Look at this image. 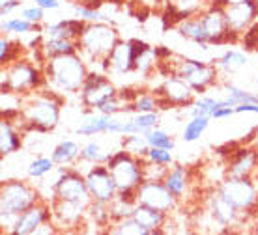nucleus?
<instances>
[{"label": "nucleus", "instance_id": "79ce46f5", "mask_svg": "<svg viewBox=\"0 0 258 235\" xmlns=\"http://www.w3.org/2000/svg\"><path fill=\"white\" fill-rule=\"evenodd\" d=\"M239 43L243 45V51H256L258 47V21L254 25H251L245 32L241 34Z\"/></svg>", "mask_w": 258, "mask_h": 235}, {"label": "nucleus", "instance_id": "393cba45", "mask_svg": "<svg viewBox=\"0 0 258 235\" xmlns=\"http://www.w3.org/2000/svg\"><path fill=\"white\" fill-rule=\"evenodd\" d=\"M210 121H212L210 116H191L187 120V123H185L183 131H181V140L185 144L199 142L202 138V134L206 133L208 127H210Z\"/></svg>", "mask_w": 258, "mask_h": 235}, {"label": "nucleus", "instance_id": "2f4dec72", "mask_svg": "<svg viewBox=\"0 0 258 235\" xmlns=\"http://www.w3.org/2000/svg\"><path fill=\"white\" fill-rule=\"evenodd\" d=\"M165 2L174 8L176 12H178V15L181 17V21L187 19V17H193V15L200 13L206 8V2H204V0H163V4H165Z\"/></svg>", "mask_w": 258, "mask_h": 235}, {"label": "nucleus", "instance_id": "f257e3e1", "mask_svg": "<svg viewBox=\"0 0 258 235\" xmlns=\"http://www.w3.org/2000/svg\"><path fill=\"white\" fill-rule=\"evenodd\" d=\"M64 96L49 90L47 86L26 94L21 116H23V133H51L58 127L62 114Z\"/></svg>", "mask_w": 258, "mask_h": 235}, {"label": "nucleus", "instance_id": "e433bc0d", "mask_svg": "<svg viewBox=\"0 0 258 235\" xmlns=\"http://www.w3.org/2000/svg\"><path fill=\"white\" fill-rule=\"evenodd\" d=\"M131 120L139 127V133L146 134L148 131L157 127V123H159V110L157 112H135V114L131 116Z\"/></svg>", "mask_w": 258, "mask_h": 235}, {"label": "nucleus", "instance_id": "09e8293b", "mask_svg": "<svg viewBox=\"0 0 258 235\" xmlns=\"http://www.w3.org/2000/svg\"><path fill=\"white\" fill-rule=\"evenodd\" d=\"M34 4H38L39 8L43 10H60L62 8V2L60 0H34Z\"/></svg>", "mask_w": 258, "mask_h": 235}, {"label": "nucleus", "instance_id": "0eeeda50", "mask_svg": "<svg viewBox=\"0 0 258 235\" xmlns=\"http://www.w3.org/2000/svg\"><path fill=\"white\" fill-rule=\"evenodd\" d=\"M223 196L241 213L256 218L258 215V181L254 178H226L217 187Z\"/></svg>", "mask_w": 258, "mask_h": 235}, {"label": "nucleus", "instance_id": "c9c22d12", "mask_svg": "<svg viewBox=\"0 0 258 235\" xmlns=\"http://www.w3.org/2000/svg\"><path fill=\"white\" fill-rule=\"evenodd\" d=\"M157 67V56H155L154 47H150L146 52H142L141 56L137 58V64H135V73L142 76H148L152 75Z\"/></svg>", "mask_w": 258, "mask_h": 235}, {"label": "nucleus", "instance_id": "2eb2a0df", "mask_svg": "<svg viewBox=\"0 0 258 235\" xmlns=\"http://www.w3.org/2000/svg\"><path fill=\"white\" fill-rule=\"evenodd\" d=\"M228 28L239 36L258 21V0H236L225 8Z\"/></svg>", "mask_w": 258, "mask_h": 235}, {"label": "nucleus", "instance_id": "473e14b6", "mask_svg": "<svg viewBox=\"0 0 258 235\" xmlns=\"http://www.w3.org/2000/svg\"><path fill=\"white\" fill-rule=\"evenodd\" d=\"M109 233H112V235H150V231L146 228H142L133 216H127V218H122V220H118V222L110 224Z\"/></svg>", "mask_w": 258, "mask_h": 235}, {"label": "nucleus", "instance_id": "7c9ffc66", "mask_svg": "<svg viewBox=\"0 0 258 235\" xmlns=\"http://www.w3.org/2000/svg\"><path fill=\"white\" fill-rule=\"evenodd\" d=\"M36 25L26 21L25 17H8L2 19V34L6 36H26V34H32Z\"/></svg>", "mask_w": 258, "mask_h": 235}, {"label": "nucleus", "instance_id": "f03ea898", "mask_svg": "<svg viewBox=\"0 0 258 235\" xmlns=\"http://www.w3.org/2000/svg\"><path fill=\"white\" fill-rule=\"evenodd\" d=\"M88 73H90V65L84 62V58L79 52L47 58L43 65L45 86L62 96L81 92Z\"/></svg>", "mask_w": 258, "mask_h": 235}, {"label": "nucleus", "instance_id": "7ed1b4c3", "mask_svg": "<svg viewBox=\"0 0 258 235\" xmlns=\"http://www.w3.org/2000/svg\"><path fill=\"white\" fill-rule=\"evenodd\" d=\"M120 32L116 26L107 21L88 23L81 38L77 39V52L84 58V62L99 69V62L107 58L120 41Z\"/></svg>", "mask_w": 258, "mask_h": 235}, {"label": "nucleus", "instance_id": "603ef678", "mask_svg": "<svg viewBox=\"0 0 258 235\" xmlns=\"http://www.w3.org/2000/svg\"><path fill=\"white\" fill-rule=\"evenodd\" d=\"M252 233H258V215L254 218V224H252Z\"/></svg>", "mask_w": 258, "mask_h": 235}, {"label": "nucleus", "instance_id": "bb28decb", "mask_svg": "<svg viewBox=\"0 0 258 235\" xmlns=\"http://www.w3.org/2000/svg\"><path fill=\"white\" fill-rule=\"evenodd\" d=\"M56 163L52 161V157H47V155H38V157H34L28 166H26V176L30 179H43L47 178L49 174L56 170Z\"/></svg>", "mask_w": 258, "mask_h": 235}, {"label": "nucleus", "instance_id": "412c9836", "mask_svg": "<svg viewBox=\"0 0 258 235\" xmlns=\"http://www.w3.org/2000/svg\"><path fill=\"white\" fill-rule=\"evenodd\" d=\"M213 64L217 65L221 75H238L241 69H245L249 65V56L245 54V51L239 49H226Z\"/></svg>", "mask_w": 258, "mask_h": 235}, {"label": "nucleus", "instance_id": "cd10ccee", "mask_svg": "<svg viewBox=\"0 0 258 235\" xmlns=\"http://www.w3.org/2000/svg\"><path fill=\"white\" fill-rule=\"evenodd\" d=\"M120 147L125 149L127 153H131V155H135V157H146L150 144L148 140H146V134L133 133L120 136Z\"/></svg>", "mask_w": 258, "mask_h": 235}, {"label": "nucleus", "instance_id": "4468645a", "mask_svg": "<svg viewBox=\"0 0 258 235\" xmlns=\"http://www.w3.org/2000/svg\"><path fill=\"white\" fill-rule=\"evenodd\" d=\"M228 178H254L258 172V149L249 144H239L226 159Z\"/></svg>", "mask_w": 258, "mask_h": 235}, {"label": "nucleus", "instance_id": "6e6552de", "mask_svg": "<svg viewBox=\"0 0 258 235\" xmlns=\"http://www.w3.org/2000/svg\"><path fill=\"white\" fill-rule=\"evenodd\" d=\"M172 65H174L176 75L183 76L195 88L197 96L199 94H206L208 90L213 88L221 75L215 64H208V62L195 60V58L178 56L174 62V56H172Z\"/></svg>", "mask_w": 258, "mask_h": 235}, {"label": "nucleus", "instance_id": "6ab92c4d", "mask_svg": "<svg viewBox=\"0 0 258 235\" xmlns=\"http://www.w3.org/2000/svg\"><path fill=\"white\" fill-rule=\"evenodd\" d=\"M163 183L168 187V191L172 192L178 200H183V198L187 196L189 192V187H191V170H189L187 166L183 165H172L168 168L167 176L163 179Z\"/></svg>", "mask_w": 258, "mask_h": 235}, {"label": "nucleus", "instance_id": "c85d7f7f", "mask_svg": "<svg viewBox=\"0 0 258 235\" xmlns=\"http://www.w3.org/2000/svg\"><path fill=\"white\" fill-rule=\"evenodd\" d=\"M41 49L47 58L70 54V52H77V41L75 39H43Z\"/></svg>", "mask_w": 258, "mask_h": 235}, {"label": "nucleus", "instance_id": "de8ad7c7", "mask_svg": "<svg viewBox=\"0 0 258 235\" xmlns=\"http://www.w3.org/2000/svg\"><path fill=\"white\" fill-rule=\"evenodd\" d=\"M154 51H155V56H157V62H163V60H168V58L174 56V52L170 51L168 47H165V45L154 47Z\"/></svg>", "mask_w": 258, "mask_h": 235}, {"label": "nucleus", "instance_id": "8fccbe9b", "mask_svg": "<svg viewBox=\"0 0 258 235\" xmlns=\"http://www.w3.org/2000/svg\"><path fill=\"white\" fill-rule=\"evenodd\" d=\"M142 6L150 8V10H157V8H161L163 0H139Z\"/></svg>", "mask_w": 258, "mask_h": 235}, {"label": "nucleus", "instance_id": "5fc2aeb1", "mask_svg": "<svg viewBox=\"0 0 258 235\" xmlns=\"http://www.w3.org/2000/svg\"><path fill=\"white\" fill-rule=\"evenodd\" d=\"M256 52H258V47H256Z\"/></svg>", "mask_w": 258, "mask_h": 235}, {"label": "nucleus", "instance_id": "f3484780", "mask_svg": "<svg viewBox=\"0 0 258 235\" xmlns=\"http://www.w3.org/2000/svg\"><path fill=\"white\" fill-rule=\"evenodd\" d=\"M116 116L101 114L94 108H84V118L81 120L75 133L79 136H97V134H109V129Z\"/></svg>", "mask_w": 258, "mask_h": 235}, {"label": "nucleus", "instance_id": "a211bd4d", "mask_svg": "<svg viewBox=\"0 0 258 235\" xmlns=\"http://www.w3.org/2000/svg\"><path fill=\"white\" fill-rule=\"evenodd\" d=\"M167 213L155 209V207H150V205H144V203L137 202L135 211H133V218L141 224L142 228H146L150 231V235L155 233H165V226L168 222Z\"/></svg>", "mask_w": 258, "mask_h": 235}, {"label": "nucleus", "instance_id": "c756f323", "mask_svg": "<svg viewBox=\"0 0 258 235\" xmlns=\"http://www.w3.org/2000/svg\"><path fill=\"white\" fill-rule=\"evenodd\" d=\"M110 153L114 151H105L103 146H101V142H97V140H88L83 147H81V159L86 161V163H90V165H97V163H107V159L110 157Z\"/></svg>", "mask_w": 258, "mask_h": 235}, {"label": "nucleus", "instance_id": "a19ab883", "mask_svg": "<svg viewBox=\"0 0 258 235\" xmlns=\"http://www.w3.org/2000/svg\"><path fill=\"white\" fill-rule=\"evenodd\" d=\"M146 159L152 163L172 166L174 165V153H172V149H165V147H150L146 153Z\"/></svg>", "mask_w": 258, "mask_h": 235}, {"label": "nucleus", "instance_id": "9b49d317", "mask_svg": "<svg viewBox=\"0 0 258 235\" xmlns=\"http://www.w3.org/2000/svg\"><path fill=\"white\" fill-rule=\"evenodd\" d=\"M84 179H86V185H88V191H90V196L94 202L110 203L118 196L116 181H114L109 166L105 163L92 165L88 170L84 172Z\"/></svg>", "mask_w": 258, "mask_h": 235}, {"label": "nucleus", "instance_id": "864d4df0", "mask_svg": "<svg viewBox=\"0 0 258 235\" xmlns=\"http://www.w3.org/2000/svg\"><path fill=\"white\" fill-rule=\"evenodd\" d=\"M254 88H256V92H258V71H256V76H254Z\"/></svg>", "mask_w": 258, "mask_h": 235}, {"label": "nucleus", "instance_id": "49530a36", "mask_svg": "<svg viewBox=\"0 0 258 235\" xmlns=\"http://www.w3.org/2000/svg\"><path fill=\"white\" fill-rule=\"evenodd\" d=\"M243 112H249V114H256L258 116V103H241V105H236V114H243Z\"/></svg>", "mask_w": 258, "mask_h": 235}, {"label": "nucleus", "instance_id": "20e7f679", "mask_svg": "<svg viewBox=\"0 0 258 235\" xmlns=\"http://www.w3.org/2000/svg\"><path fill=\"white\" fill-rule=\"evenodd\" d=\"M43 86H45L43 67L36 65L28 58H19L12 64L2 65V79H0L2 90H13L26 96Z\"/></svg>", "mask_w": 258, "mask_h": 235}, {"label": "nucleus", "instance_id": "1a4fd4ad", "mask_svg": "<svg viewBox=\"0 0 258 235\" xmlns=\"http://www.w3.org/2000/svg\"><path fill=\"white\" fill-rule=\"evenodd\" d=\"M155 96L159 97V108L167 110V108H185L191 107L197 97V92L191 84L183 79V76L172 75L163 76V81L159 86H155L154 90Z\"/></svg>", "mask_w": 258, "mask_h": 235}, {"label": "nucleus", "instance_id": "3c124183", "mask_svg": "<svg viewBox=\"0 0 258 235\" xmlns=\"http://www.w3.org/2000/svg\"><path fill=\"white\" fill-rule=\"evenodd\" d=\"M230 2H232V0H212L213 6H219V8H226Z\"/></svg>", "mask_w": 258, "mask_h": 235}, {"label": "nucleus", "instance_id": "4c0bfd02", "mask_svg": "<svg viewBox=\"0 0 258 235\" xmlns=\"http://www.w3.org/2000/svg\"><path fill=\"white\" fill-rule=\"evenodd\" d=\"M170 166L159 165V163H152L144 157L142 163V174H144V181H163Z\"/></svg>", "mask_w": 258, "mask_h": 235}, {"label": "nucleus", "instance_id": "72a5a7b5", "mask_svg": "<svg viewBox=\"0 0 258 235\" xmlns=\"http://www.w3.org/2000/svg\"><path fill=\"white\" fill-rule=\"evenodd\" d=\"M146 140H148L150 147H165V149H172V151H174L176 147L174 136L167 133L165 129L159 127H154L152 131H148L146 133Z\"/></svg>", "mask_w": 258, "mask_h": 235}, {"label": "nucleus", "instance_id": "c03bdc74", "mask_svg": "<svg viewBox=\"0 0 258 235\" xmlns=\"http://www.w3.org/2000/svg\"><path fill=\"white\" fill-rule=\"evenodd\" d=\"M23 8V2L21 0H2L0 2V17L2 19H8L15 10Z\"/></svg>", "mask_w": 258, "mask_h": 235}, {"label": "nucleus", "instance_id": "ddd939ff", "mask_svg": "<svg viewBox=\"0 0 258 235\" xmlns=\"http://www.w3.org/2000/svg\"><path fill=\"white\" fill-rule=\"evenodd\" d=\"M52 220L62 231H83V224L86 220V209L81 203L70 202V200H58L54 198L51 202Z\"/></svg>", "mask_w": 258, "mask_h": 235}, {"label": "nucleus", "instance_id": "423d86ee", "mask_svg": "<svg viewBox=\"0 0 258 235\" xmlns=\"http://www.w3.org/2000/svg\"><path fill=\"white\" fill-rule=\"evenodd\" d=\"M38 202H41V192L28 181L8 179L0 183V213L21 215Z\"/></svg>", "mask_w": 258, "mask_h": 235}, {"label": "nucleus", "instance_id": "a18cd8bd", "mask_svg": "<svg viewBox=\"0 0 258 235\" xmlns=\"http://www.w3.org/2000/svg\"><path fill=\"white\" fill-rule=\"evenodd\" d=\"M236 114V107H221L219 110H215L212 116V120L219 121V120H226V118H230V116Z\"/></svg>", "mask_w": 258, "mask_h": 235}, {"label": "nucleus", "instance_id": "9d476101", "mask_svg": "<svg viewBox=\"0 0 258 235\" xmlns=\"http://www.w3.org/2000/svg\"><path fill=\"white\" fill-rule=\"evenodd\" d=\"M118 96L116 84L110 81V75L103 73V71L90 69L86 81H84L83 88L79 92V99L84 108H97L101 107L103 103L110 101L112 97Z\"/></svg>", "mask_w": 258, "mask_h": 235}, {"label": "nucleus", "instance_id": "39448f33", "mask_svg": "<svg viewBox=\"0 0 258 235\" xmlns=\"http://www.w3.org/2000/svg\"><path fill=\"white\" fill-rule=\"evenodd\" d=\"M142 163H144V157H135L120 147L118 151L110 153L105 165L109 166L118 191H137V187L144 181Z\"/></svg>", "mask_w": 258, "mask_h": 235}, {"label": "nucleus", "instance_id": "f8f14e48", "mask_svg": "<svg viewBox=\"0 0 258 235\" xmlns=\"http://www.w3.org/2000/svg\"><path fill=\"white\" fill-rule=\"evenodd\" d=\"M137 202L155 207L167 215L178 211L180 205V200L168 191V187L163 181H142L137 187Z\"/></svg>", "mask_w": 258, "mask_h": 235}, {"label": "nucleus", "instance_id": "a878e982", "mask_svg": "<svg viewBox=\"0 0 258 235\" xmlns=\"http://www.w3.org/2000/svg\"><path fill=\"white\" fill-rule=\"evenodd\" d=\"M200 178L204 179L206 189H213L219 187L226 178H228V168H226V161L219 159L217 163H210L204 166V170L200 174Z\"/></svg>", "mask_w": 258, "mask_h": 235}, {"label": "nucleus", "instance_id": "aec40b11", "mask_svg": "<svg viewBox=\"0 0 258 235\" xmlns=\"http://www.w3.org/2000/svg\"><path fill=\"white\" fill-rule=\"evenodd\" d=\"M21 147H23L21 131L12 120L2 118V121H0V155L10 157L13 153L21 151Z\"/></svg>", "mask_w": 258, "mask_h": 235}, {"label": "nucleus", "instance_id": "4be33fe9", "mask_svg": "<svg viewBox=\"0 0 258 235\" xmlns=\"http://www.w3.org/2000/svg\"><path fill=\"white\" fill-rule=\"evenodd\" d=\"M176 32L180 34L181 38H185V39H189V41H193L195 45H199L202 51H208V49L212 47L210 41H208V38H206L204 28H202L199 13L193 15V17H187V19L181 21L180 25L176 26Z\"/></svg>", "mask_w": 258, "mask_h": 235}, {"label": "nucleus", "instance_id": "ea45409f", "mask_svg": "<svg viewBox=\"0 0 258 235\" xmlns=\"http://www.w3.org/2000/svg\"><path fill=\"white\" fill-rule=\"evenodd\" d=\"M73 15L79 17V19H84L86 23H96V21H107L101 10H94V8H88L86 4H75L73 8ZM109 23V21H107Z\"/></svg>", "mask_w": 258, "mask_h": 235}, {"label": "nucleus", "instance_id": "58836bf2", "mask_svg": "<svg viewBox=\"0 0 258 235\" xmlns=\"http://www.w3.org/2000/svg\"><path fill=\"white\" fill-rule=\"evenodd\" d=\"M17 52H21V47L13 43L12 39L6 38V34L0 38V65H8L19 60L17 58Z\"/></svg>", "mask_w": 258, "mask_h": 235}, {"label": "nucleus", "instance_id": "f704fd0d", "mask_svg": "<svg viewBox=\"0 0 258 235\" xmlns=\"http://www.w3.org/2000/svg\"><path fill=\"white\" fill-rule=\"evenodd\" d=\"M135 112H157L159 110V97L154 92H141L137 94L135 101H133Z\"/></svg>", "mask_w": 258, "mask_h": 235}, {"label": "nucleus", "instance_id": "37998d69", "mask_svg": "<svg viewBox=\"0 0 258 235\" xmlns=\"http://www.w3.org/2000/svg\"><path fill=\"white\" fill-rule=\"evenodd\" d=\"M21 17H25L26 21H30L34 25H39V23H43L45 21V10L43 8H39L38 4H34V6H23L21 8Z\"/></svg>", "mask_w": 258, "mask_h": 235}, {"label": "nucleus", "instance_id": "dca6fc26", "mask_svg": "<svg viewBox=\"0 0 258 235\" xmlns=\"http://www.w3.org/2000/svg\"><path fill=\"white\" fill-rule=\"evenodd\" d=\"M47 220H52V209L49 202H38L17 216V224L12 235H36L38 228Z\"/></svg>", "mask_w": 258, "mask_h": 235}, {"label": "nucleus", "instance_id": "b1692460", "mask_svg": "<svg viewBox=\"0 0 258 235\" xmlns=\"http://www.w3.org/2000/svg\"><path fill=\"white\" fill-rule=\"evenodd\" d=\"M221 94L225 99L232 103L234 107L236 105H241V103H258V92H251V90H245L238 86L234 83H221Z\"/></svg>", "mask_w": 258, "mask_h": 235}, {"label": "nucleus", "instance_id": "5701e85b", "mask_svg": "<svg viewBox=\"0 0 258 235\" xmlns=\"http://www.w3.org/2000/svg\"><path fill=\"white\" fill-rule=\"evenodd\" d=\"M51 157L58 166H73L81 157V146L75 140L66 138L60 142L58 146H54Z\"/></svg>", "mask_w": 258, "mask_h": 235}]
</instances>
